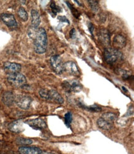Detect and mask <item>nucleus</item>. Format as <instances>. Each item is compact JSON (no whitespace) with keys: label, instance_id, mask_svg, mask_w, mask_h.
I'll list each match as a JSON object with an SVG mask.
<instances>
[{"label":"nucleus","instance_id":"obj_1","mask_svg":"<svg viewBox=\"0 0 134 154\" xmlns=\"http://www.w3.org/2000/svg\"><path fill=\"white\" fill-rule=\"evenodd\" d=\"M34 50L36 54H42L46 52L48 46V37L45 29L40 27L36 31L34 37Z\"/></svg>","mask_w":134,"mask_h":154},{"label":"nucleus","instance_id":"obj_2","mask_svg":"<svg viewBox=\"0 0 134 154\" xmlns=\"http://www.w3.org/2000/svg\"><path fill=\"white\" fill-rule=\"evenodd\" d=\"M104 57L107 63L112 64L123 59V53L115 48H106L104 51Z\"/></svg>","mask_w":134,"mask_h":154},{"label":"nucleus","instance_id":"obj_3","mask_svg":"<svg viewBox=\"0 0 134 154\" xmlns=\"http://www.w3.org/2000/svg\"><path fill=\"white\" fill-rule=\"evenodd\" d=\"M7 80L11 86L20 88L26 86L27 83V79L26 76L20 73H14V74H8Z\"/></svg>","mask_w":134,"mask_h":154},{"label":"nucleus","instance_id":"obj_4","mask_svg":"<svg viewBox=\"0 0 134 154\" xmlns=\"http://www.w3.org/2000/svg\"><path fill=\"white\" fill-rule=\"evenodd\" d=\"M50 62L51 67L56 74H62L64 72V63L61 57L59 55H54L50 58Z\"/></svg>","mask_w":134,"mask_h":154},{"label":"nucleus","instance_id":"obj_5","mask_svg":"<svg viewBox=\"0 0 134 154\" xmlns=\"http://www.w3.org/2000/svg\"><path fill=\"white\" fill-rule=\"evenodd\" d=\"M32 102V98L27 95H20L15 98V103L16 105L22 109L26 110L30 108Z\"/></svg>","mask_w":134,"mask_h":154},{"label":"nucleus","instance_id":"obj_6","mask_svg":"<svg viewBox=\"0 0 134 154\" xmlns=\"http://www.w3.org/2000/svg\"><path fill=\"white\" fill-rule=\"evenodd\" d=\"M62 87L67 92H80L82 89V85L79 81L73 80L71 82L65 81L62 83Z\"/></svg>","mask_w":134,"mask_h":154},{"label":"nucleus","instance_id":"obj_7","mask_svg":"<svg viewBox=\"0 0 134 154\" xmlns=\"http://www.w3.org/2000/svg\"><path fill=\"white\" fill-rule=\"evenodd\" d=\"M1 21L11 29H15L18 27V22L14 16L11 14L3 13L0 15Z\"/></svg>","mask_w":134,"mask_h":154},{"label":"nucleus","instance_id":"obj_8","mask_svg":"<svg viewBox=\"0 0 134 154\" xmlns=\"http://www.w3.org/2000/svg\"><path fill=\"white\" fill-rule=\"evenodd\" d=\"M64 72L74 76H79L80 75L77 66L75 62L72 61H68L64 63Z\"/></svg>","mask_w":134,"mask_h":154},{"label":"nucleus","instance_id":"obj_9","mask_svg":"<svg viewBox=\"0 0 134 154\" xmlns=\"http://www.w3.org/2000/svg\"><path fill=\"white\" fill-rule=\"evenodd\" d=\"M26 123L36 130H40V129H44L46 127L45 121L41 118L27 120L26 121Z\"/></svg>","mask_w":134,"mask_h":154},{"label":"nucleus","instance_id":"obj_10","mask_svg":"<svg viewBox=\"0 0 134 154\" xmlns=\"http://www.w3.org/2000/svg\"><path fill=\"white\" fill-rule=\"evenodd\" d=\"M21 65L14 62H7L4 63V68L8 72V74L19 73L21 70Z\"/></svg>","mask_w":134,"mask_h":154},{"label":"nucleus","instance_id":"obj_11","mask_svg":"<svg viewBox=\"0 0 134 154\" xmlns=\"http://www.w3.org/2000/svg\"><path fill=\"white\" fill-rule=\"evenodd\" d=\"M20 154H42L43 151L38 147L21 146L18 149Z\"/></svg>","mask_w":134,"mask_h":154},{"label":"nucleus","instance_id":"obj_12","mask_svg":"<svg viewBox=\"0 0 134 154\" xmlns=\"http://www.w3.org/2000/svg\"><path fill=\"white\" fill-rule=\"evenodd\" d=\"M15 95L12 91H6L2 96L3 103L7 106H11L15 103Z\"/></svg>","mask_w":134,"mask_h":154},{"label":"nucleus","instance_id":"obj_13","mask_svg":"<svg viewBox=\"0 0 134 154\" xmlns=\"http://www.w3.org/2000/svg\"><path fill=\"white\" fill-rule=\"evenodd\" d=\"M98 39L101 44L104 46H108L110 44V35L107 29H101L98 34Z\"/></svg>","mask_w":134,"mask_h":154},{"label":"nucleus","instance_id":"obj_14","mask_svg":"<svg viewBox=\"0 0 134 154\" xmlns=\"http://www.w3.org/2000/svg\"><path fill=\"white\" fill-rule=\"evenodd\" d=\"M126 45V39L121 34L116 35L113 39V46L116 49H121Z\"/></svg>","mask_w":134,"mask_h":154},{"label":"nucleus","instance_id":"obj_15","mask_svg":"<svg viewBox=\"0 0 134 154\" xmlns=\"http://www.w3.org/2000/svg\"><path fill=\"white\" fill-rule=\"evenodd\" d=\"M48 101H53L55 103L60 104H63L64 102V98L61 96L59 93L57 91L53 90V89L49 90V99H48Z\"/></svg>","mask_w":134,"mask_h":154},{"label":"nucleus","instance_id":"obj_16","mask_svg":"<svg viewBox=\"0 0 134 154\" xmlns=\"http://www.w3.org/2000/svg\"><path fill=\"white\" fill-rule=\"evenodd\" d=\"M8 129L9 131L15 133H19L24 131V124L22 121L17 120L9 124Z\"/></svg>","mask_w":134,"mask_h":154},{"label":"nucleus","instance_id":"obj_17","mask_svg":"<svg viewBox=\"0 0 134 154\" xmlns=\"http://www.w3.org/2000/svg\"><path fill=\"white\" fill-rule=\"evenodd\" d=\"M40 22H41V20H40L39 13L35 10H32L31 11L32 27L35 29H37Z\"/></svg>","mask_w":134,"mask_h":154},{"label":"nucleus","instance_id":"obj_18","mask_svg":"<svg viewBox=\"0 0 134 154\" xmlns=\"http://www.w3.org/2000/svg\"><path fill=\"white\" fill-rule=\"evenodd\" d=\"M97 125L100 128L102 129L103 130L109 131L113 127V123L108 122V121L104 120L102 118H99L97 120Z\"/></svg>","mask_w":134,"mask_h":154},{"label":"nucleus","instance_id":"obj_19","mask_svg":"<svg viewBox=\"0 0 134 154\" xmlns=\"http://www.w3.org/2000/svg\"><path fill=\"white\" fill-rule=\"evenodd\" d=\"M101 118H102L104 120H106L108 122L112 123L117 119V115L115 113H113L111 112H108L106 113H104L101 115Z\"/></svg>","mask_w":134,"mask_h":154},{"label":"nucleus","instance_id":"obj_20","mask_svg":"<svg viewBox=\"0 0 134 154\" xmlns=\"http://www.w3.org/2000/svg\"><path fill=\"white\" fill-rule=\"evenodd\" d=\"M18 14L19 18L21 19L22 21H27L28 18V16L27 12L26 11L24 7H21L19 8L18 11Z\"/></svg>","mask_w":134,"mask_h":154},{"label":"nucleus","instance_id":"obj_21","mask_svg":"<svg viewBox=\"0 0 134 154\" xmlns=\"http://www.w3.org/2000/svg\"><path fill=\"white\" fill-rule=\"evenodd\" d=\"M16 142L18 145H22V146H27L33 143V141L30 139L23 138V137H19L16 139Z\"/></svg>","mask_w":134,"mask_h":154},{"label":"nucleus","instance_id":"obj_22","mask_svg":"<svg viewBox=\"0 0 134 154\" xmlns=\"http://www.w3.org/2000/svg\"><path fill=\"white\" fill-rule=\"evenodd\" d=\"M79 106H80L81 108H84L85 109H87V110H89L90 111L100 112V111H101V110H102V109H101V108H100L98 106H97V105H96V104L92 105V106H85V105L81 104V103H79Z\"/></svg>","mask_w":134,"mask_h":154},{"label":"nucleus","instance_id":"obj_23","mask_svg":"<svg viewBox=\"0 0 134 154\" xmlns=\"http://www.w3.org/2000/svg\"><path fill=\"white\" fill-rule=\"evenodd\" d=\"M39 95L42 99L48 101V99H49V90L47 89L43 88L40 90Z\"/></svg>","mask_w":134,"mask_h":154},{"label":"nucleus","instance_id":"obj_24","mask_svg":"<svg viewBox=\"0 0 134 154\" xmlns=\"http://www.w3.org/2000/svg\"><path fill=\"white\" fill-rule=\"evenodd\" d=\"M72 121V114L71 112L66 113L64 115V122L67 127H70V125Z\"/></svg>","mask_w":134,"mask_h":154},{"label":"nucleus","instance_id":"obj_25","mask_svg":"<svg viewBox=\"0 0 134 154\" xmlns=\"http://www.w3.org/2000/svg\"><path fill=\"white\" fill-rule=\"evenodd\" d=\"M88 3L89 4V5H90L93 12H94L95 13H98L100 9L98 6V3L96 1H88Z\"/></svg>","mask_w":134,"mask_h":154},{"label":"nucleus","instance_id":"obj_26","mask_svg":"<svg viewBox=\"0 0 134 154\" xmlns=\"http://www.w3.org/2000/svg\"><path fill=\"white\" fill-rule=\"evenodd\" d=\"M51 9L53 13L54 14H56L58 13H60L61 11V8L59 6L56 5L55 2H52L50 5Z\"/></svg>","mask_w":134,"mask_h":154},{"label":"nucleus","instance_id":"obj_27","mask_svg":"<svg viewBox=\"0 0 134 154\" xmlns=\"http://www.w3.org/2000/svg\"><path fill=\"white\" fill-rule=\"evenodd\" d=\"M66 3L68 5V6L69 7V8L71 9V11L72 12V13L73 14V15H74L76 18H78L80 16V14L79 12L74 7H73L69 3V2H66Z\"/></svg>","mask_w":134,"mask_h":154},{"label":"nucleus","instance_id":"obj_28","mask_svg":"<svg viewBox=\"0 0 134 154\" xmlns=\"http://www.w3.org/2000/svg\"><path fill=\"white\" fill-rule=\"evenodd\" d=\"M58 19L60 21L66 22H67V23H69V22L68 19L66 17H64V16H59Z\"/></svg>","mask_w":134,"mask_h":154},{"label":"nucleus","instance_id":"obj_29","mask_svg":"<svg viewBox=\"0 0 134 154\" xmlns=\"http://www.w3.org/2000/svg\"><path fill=\"white\" fill-rule=\"evenodd\" d=\"M70 35H71V38H74L75 36V31L74 29H73L70 32Z\"/></svg>","mask_w":134,"mask_h":154},{"label":"nucleus","instance_id":"obj_30","mask_svg":"<svg viewBox=\"0 0 134 154\" xmlns=\"http://www.w3.org/2000/svg\"><path fill=\"white\" fill-rule=\"evenodd\" d=\"M88 29L89 30H90V32H91V34H92L93 35V24L92 23H90L89 24V25H88Z\"/></svg>","mask_w":134,"mask_h":154},{"label":"nucleus","instance_id":"obj_31","mask_svg":"<svg viewBox=\"0 0 134 154\" xmlns=\"http://www.w3.org/2000/svg\"><path fill=\"white\" fill-rule=\"evenodd\" d=\"M42 154H55L54 153L50 152H46V151H43V153Z\"/></svg>","mask_w":134,"mask_h":154}]
</instances>
